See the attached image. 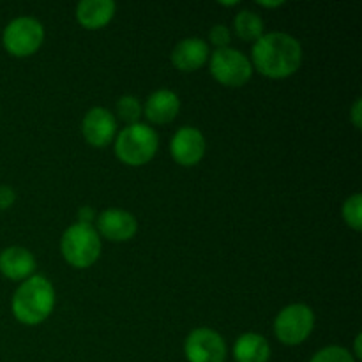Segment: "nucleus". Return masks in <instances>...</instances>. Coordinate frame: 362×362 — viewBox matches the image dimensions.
<instances>
[{
  "mask_svg": "<svg viewBox=\"0 0 362 362\" xmlns=\"http://www.w3.org/2000/svg\"><path fill=\"white\" fill-rule=\"evenodd\" d=\"M251 66L262 76L283 80L299 71L303 64V46L299 39L286 32H267L251 48Z\"/></svg>",
  "mask_w": 362,
  "mask_h": 362,
  "instance_id": "1",
  "label": "nucleus"
},
{
  "mask_svg": "<svg viewBox=\"0 0 362 362\" xmlns=\"http://www.w3.org/2000/svg\"><path fill=\"white\" fill-rule=\"evenodd\" d=\"M55 288L52 281L41 274L25 279L11 299V311L23 325H39L53 313Z\"/></svg>",
  "mask_w": 362,
  "mask_h": 362,
  "instance_id": "2",
  "label": "nucleus"
},
{
  "mask_svg": "<svg viewBox=\"0 0 362 362\" xmlns=\"http://www.w3.org/2000/svg\"><path fill=\"white\" fill-rule=\"evenodd\" d=\"M101 237L94 225L73 223L60 239V253L74 269H88L101 257Z\"/></svg>",
  "mask_w": 362,
  "mask_h": 362,
  "instance_id": "3",
  "label": "nucleus"
},
{
  "mask_svg": "<svg viewBox=\"0 0 362 362\" xmlns=\"http://www.w3.org/2000/svg\"><path fill=\"white\" fill-rule=\"evenodd\" d=\"M159 148V136L147 124L126 126L115 138V156L129 166H144L152 161Z\"/></svg>",
  "mask_w": 362,
  "mask_h": 362,
  "instance_id": "4",
  "label": "nucleus"
},
{
  "mask_svg": "<svg viewBox=\"0 0 362 362\" xmlns=\"http://www.w3.org/2000/svg\"><path fill=\"white\" fill-rule=\"evenodd\" d=\"M42 41H45V27L34 16L14 18L4 28V48L9 55L18 57V59L34 55L41 48Z\"/></svg>",
  "mask_w": 362,
  "mask_h": 362,
  "instance_id": "5",
  "label": "nucleus"
},
{
  "mask_svg": "<svg viewBox=\"0 0 362 362\" xmlns=\"http://www.w3.org/2000/svg\"><path fill=\"white\" fill-rule=\"evenodd\" d=\"M209 69L212 78L225 87H244L253 76V66L250 57L235 48L216 49L209 57Z\"/></svg>",
  "mask_w": 362,
  "mask_h": 362,
  "instance_id": "6",
  "label": "nucleus"
},
{
  "mask_svg": "<svg viewBox=\"0 0 362 362\" xmlns=\"http://www.w3.org/2000/svg\"><path fill=\"white\" fill-rule=\"evenodd\" d=\"M315 329V313L308 304H288L274 320V334L279 343L297 346L306 341Z\"/></svg>",
  "mask_w": 362,
  "mask_h": 362,
  "instance_id": "7",
  "label": "nucleus"
},
{
  "mask_svg": "<svg viewBox=\"0 0 362 362\" xmlns=\"http://www.w3.org/2000/svg\"><path fill=\"white\" fill-rule=\"evenodd\" d=\"M184 354L187 362H225V338L214 329H193L184 343Z\"/></svg>",
  "mask_w": 362,
  "mask_h": 362,
  "instance_id": "8",
  "label": "nucleus"
},
{
  "mask_svg": "<svg viewBox=\"0 0 362 362\" xmlns=\"http://www.w3.org/2000/svg\"><path fill=\"white\" fill-rule=\"evenodd\" d=\"M207 141L204 133L193 126H184L173 134L170 141V154L180 166H194L204 159Z\"/></svg>",
  "mask_w": 362,
  "mask_h": 362,
  "instance_id": "9",
  "label": "nucleus"
},
{
  "mask_svg": "<svg viewBox=\"0 0 362 362\" xmlns=\"http://www.w3.org/2000/svg\"><path fill=\"white\" fill-rule=\"evenodd\" d=\"M95 230L99 237L112 240V243H127L138 232V221L129 211L124 209H106L98 216Z\"/></svg>",
  "mask_w": 362,
  "mask_h": 362,
  "instance_id": "10",
  "label": "nucleus"
},
{
  "mask_svg": "<svg viewBox=\"0 0 362 362\" xmlns=\"http://www.w3.org/2000/svg\"><path fill=\"white\" fill-rule=\"evenodd\" d=\"M117 133V120L112 112L103 106L88 110L81 122V134L92 147H106L112 144Z\"/></svg>",
  "mask_w": 362,
  "mask_h": 362,
  "instance_id": "11",
  "label": "nucleus"
},
{
  "mask_svg": "<svg viewBox=\"0 0 362 362\" xmlns=\"http://www.w3.org/2000/svg\"><path fill=\"white\" fill-rule=\"evenodd\" d=\"M211 52L207 41L202 37H186L175 45L172 52V64L182 73H193L207 64Z\"/></svg>",
  "mask_w": 362,
  "mask_h": 362,
  "instance_id": "12",
  "label": "nucleus"
},
{
  "mask_svg": "<svg viewBox=\"0 0 362 362\" xmlns=\"http://www.w3.org/2000/svg\"><path fill=\"white\" fill-rule=\"evenodd\" d=\"M141 108H144V115L148 122L163 126V124H170L179 115L180 99L170 88H159L148 95Z\"/></svg>",
  "mask_w": 362,
  "mask_h": 362,
  "instance_id": "13",
  "label": "nucleus"
},
{
  "mask_svg": "<svg viewBox=\"0 0 362 362\" xmlns=\"http://www.w3.org/2000/svg\"><path fill=\"white\" fill-rule=\"evenodd\" d=\"M35 271V258L27 247L11 246L0 253V272L13 281H25Z\"/></svg>",
  "mask_w": 362,
  "mask_h": 362,
  "instance_id": "14",
  "label": "nucleus"
},
{
  "mask_svg": "<svg viewBox=\"0 0 362 362\" xmlns=\"http://www.w3.org/2000/svg\"><path fill=\"white\" fill-rule=\"evenodd\" d=\"M115 11L113 0H81L76 6V21L87 30H99L113 20Z\"/></svg>",
  "mask_w": 362,
  "mask_h": 362,
  "instance_id": "15",
  "label": "nucleus"
},
{
  "mask_svg": "<svg viewBox=\"0 0 362 362\" xmlns=\"http://www.w3.org/2000/svg\"><path fill=\"white\" fill-rule=\"evenodd\" d=\"M233 357L237 362H269L271 345L257 332H244L233 345Z\"/></svg>",
  "mask_w": 362,
  "mask_h": 362,
  "instance_id": "16",
  "label": "nucleus"
},
{
  "mask_svg": "<svg viewBox=\"0 0 362 362\" xmlns=\"http://www.w3.org/2000/svg\"><path fill=\"white\" fill-rule=\"evenodd\" d=\"M264 28V20H262L260 14L255 13V11L244 9L240 11V13H237L235 18H233V30H235V34L239 35L243 41H258V39L265 34Z\"/></svg>",
  "mask_w": 362,
  "mask_h": 362,
  "instance_id": "17",
  "label": "nucleus"
},
{
  "mask_svg": "<svg viewBox=\"0 0 362 362\" xmlns=\"http://www.w3.org/2000/svg\"><path fill=\"white\" fill-rule=\"evenodd\" d=\"M343 221L356 232L362 230V194L354 193L345 200L341 207Z\"/></svg>",
  "mask_w": 362,
  "mask_h": 362,
  "instance_id": "18",
  "label": "nucleus"
},
{
  "mask_svg": "<svg viewBox=\"0 0 362 362\" xmlns=\"http://www.w3.org/2000/svg\"><path fill=\"white\" fill-rule=\"evenodd\" d=\"M117 113H119V119L124 120L127 126L131 124H136L138 119L144 113V108H141L140 101H138L134 95H122V98L117 101Z\"/></svg>",
  "mask_w": 362,
  "mask_h": 362,
  "instance_id": "19",
  "label": "nucleus"
},
{
  "mask_svg": "<svg viewBox=\"0 0 362 362\" xmlns=\"http://www.w3.org/2000/svg\"><path fill=\"white\" fill-rule=\"evenodd\" d=\"M310 362H357V361L354 359L352 352L346 350L345 346L331 345L318 350V352L311 357Z\"/></svg>",
  "mask_w": 362,
  "mask_h": 362,
  "instance_id": "20",
  "label": "nucleus"
},
{
  "mask_svg": "<svg viewBox=\"0 0 362 362\" xmlns=\"http://www.w3.org/2000/svg\"><path fill=\"white\" fill-rule=\"evenodd\" d=\"M209 41H211V45L216 46V49L228 48L230 41H232V32H230V28L226 25L218 23L209 32Z\"/></svg>",
  "mask_w": 362,
  "mask_h": 362,
  "instance_id": "21",
  "label": "nucleus"
},
{
  "mask_svg": "<svg viewBox=\"0 0 362 362\" xmlns=\"http://www.w3.org/2000/svg\"><path fill=\"white\" fill-rule=\"evenodd\" d=\"M16 202V193L13 187L0 186V211H6Z\"/></svg>",
  "mask_w": 362,
  "mask_h": 362,
  "instance_id": "22",
  "label": "nucleus"
},
{
  "mask_svg": "<svg viewBox=\"0 0 362 362\" xmlns=\"http://www.w3.org/2000/svg\"><path fill=\"white\" fill-rule=\"evenodd\" d=\"M350 120H352L356 129H361L362 126V99L361 98H357L356 101H354L352 110H350Z\"/></svg>",
  "mask_w": 362,
  "mask_h": 362,
  "instance_id": "23",
  "label": "nucleus"
},
{
  "mask_svg": "<svg viewBox=\"0 0 362 362\" xmlns=\"http://www.w3.org/2000/svg\"><path fill=\"white\" fill-rule=\"evenodd\" d=\"M94 209L88 207V205H85V207H81L80 211H78V223H83V225H92V221H94L95 214H94Z\"/></svg>",
  "mask_w": 362,
  "mask_h": 362,
  "instance_id": "24",
  "label": "nucleus"
},
{
  "mask_svg": "<svg viewBox=\"0 0 362 362\" xmlns=\"http://www.w3.org/2000/svg\"><path fill=\"white\" fill-rule=\"evenodd\" d=\"M361 341H362V334L359 332V334L356 336V339H354V359H362V350H361Z\"/></svg>",
  "mask_w": 362,
  "mask_h": 362,
  "instance_id": "25",
  "label": "nucleus"
},
{
  "mask_svg": "<svg viewBox=\"0 0 362 362\" xmlns=\"http://www.w3.org/2000/svg\"><path fill=\"white\" fill-rule=\"evenodd\" d=\"M283 0H274V2H267V0H258V6H262V7H279V6H283Z\"/></svg>",
  "mask_w": 362,
  "mask_h": 362,
  "instance_id": "26",
  "label": "nucleus"
}]
</instances>
